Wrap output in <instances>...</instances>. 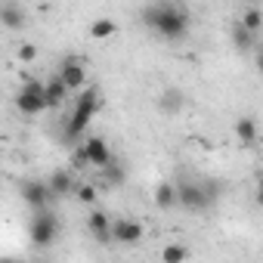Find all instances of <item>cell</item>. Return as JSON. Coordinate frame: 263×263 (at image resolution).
<instances>
[{
	"instance_id": "cell-1",
	"label": "cell",
	"mask_w": 263,
	"mask_h": 263,
	"mask_svg": "<svg viewBox=\"0 0 263 263\" xmlns=\"http://www.w3.org/2000/svg\"><path fill=\"white\" fill-rule=\"evenodd\" d=\"M143 22L149 25V31H155L158 37L164 41H183L189 34V25H192V16L183 4H152L143 10Z\"/></svg>"
},
{
	"instance_id": "cell-3",
	"label": "cell",
	"mask_w": 263,
	"mask_h": 263,
	"mask_svg": "<svg viewBox=\"0 0 263 263\" xmlns=\"http://www.w3.org/2000/svg\"><path fill=\"white\" fill-rule=\"evenodd\" d=\"M220 195V186L214 183H180L177 186V204L186 211H208Z\"/></svg>"
},
{
	"instance_id": "cell-6",
	"label": "cell",
	"mask_w": 263,
	"mask_h": 263,
	"mask_svg": "<svg viewBox=\"0 0 263 263\" xmlns=\"http://www.w3.org/2000/svg\"><path fill=\"white\" fill-rule=\"evenodd\" d=\"M81 161L84 164H90V167H108L111 164V149H108V143L102 140V137H87L84 143H81Z\"/></svg>"
},
{
	"instance_id": "cell-5",
	"label": "cell",
	"mask_w": 263,
	"mask_h": 263,
	"mask_svg": "<svg viewBox=\"0 0 263 263\" xmlns=\"http://www.w3.org/2000/svg\"><path fill=\"white\" fill-rule=\"evenodd\" d=\"M56 232H59V223H56V214L47 208V211H37L34 220H31V241L47 248L56 241Z\"/></svg>"
},
{
	"instance_id": "cell-21",
	"label": "cell",
	"mask_w": 263,
	"mask_h": 263,
	"mask_svg": "<svg viewBox=\"0 0 263 263\" xmlns=\"http://www.w3.org/2000/svg\"><path fill=\"white\" fill-rule=\"evenodd\" d=\"M105 183L108 186H121L124 183V167L121 164H108L105 167Z\"/></svg>"
},
{
	"instance_id": "cell-19",
	"label": "cell",
	"mask_w": 263,
	"mask_h": 263,
	"mask_svg": "<svg viewBox=\"0 0 263 263\" xmlns=\"http://www.w3.org/2000/svg\"><path fill=\"white\" fill-rule=\"evenodd\" d=\"M189 260V248L174 241V245H164L161 248V263H186Z\"/></svg>"
},
{
	"instance_id": "cell-2",
	"label": "cell",
	"mask_w": 263,
	"mask_h": 263,
	"mask_svg": "<svg viewBox=\"0 0 263 263\" xmlns=\"http://www.w3.org/2000/svg\"><path fill=\"white\" fill-rule=\"evenodd\" d=\"M99 90H81V96L74 99V111H71V118H68V127H65V140L68 143H74V140H81L84 137V130H87V124L93 121V115L99 111Z\"/></svg>"
},
{
	"instance_id": "cell-24",
	"label": "cell",
	"mask_w": 263,
	"mask_h": 263,
	"mask_svg": "<svg viewBox=\"0 0 263 263\" xmlns=\"http://www.w3.org/2000/svg\"><path fill=\"white\" fill-rule=\"evenodd\" d=\"M0 263H25V260H19V257H0Z\"/></svg>"
},
{
	"instance_id": "cell-18",
	"label": "cell",
	"mask_w": 263,
	"mask_h": 263,
	"mask_svg": "<svg viewBox=\"0 0 263 263\" xmlns=\"http://www.w3.org/2000/svg\"><path fill=\"white\" fill-rule=\"evenodd\" d=\"M155 204L158 208H177V186L174 183H158V189H155Z\"/></svg>"
},
{
	"instance_id": "cell-13",
	"label": "cell",
	"mask_w": 263,
	"mask_h": 263,
	"mask_svg": "<svg viewBox=\"0 0 263 263\" xmlns=\"http://www.w3.org/2000/svg\"><path fill=\"white\" fill-rule=\"evenodd\" d=\"M235 137H238L241 146H254L257 143V118H251V115L238 118L235 121Z\"/></svg>"
},
{
	"instance_id": "cell-14",
	"label": "cell",
	"mask_w": 263,
	"mask_h": 263,
	"mask_svg": "<svg viewBox=\"0 0 263 263\" xmlns=\"http://www.w3.org/2000/svg\"><path fill=\"white\" fill-rule=\"evenodd\" d=\"M229 37H232V47H235L238 53H251V50H257V34L245 31L238 22H232V31H229Z\"/></svg>"
},
{
	"instance_id": "cell-15",
	"label": "cell",
	"mask_w": 263,
	"mask_h": 263,
	"mask_svg": "<svg viewBox=\"0 0 263 263\" xmlns=\"http://www.w3.org/2000/svg\"><path fill=\"white\" fill-rule=\"evenodd\" d=\"M47 189H50L53 198H65L71 192V174L68 171H53L50 180H47Z\"/></svg>"
},
{
	"instance_id": "cell-16",
	"label": "cell",
	"mask_w": 263,
	"mask_h": 263,
	"mask_svg": "<svg viewBox=\"0 0 263 263\" xmlns=\"http://www.w3.org/2000/svg\"><path fill=\"white\" fill-rule=\"evenodd\" d=\"M65 96H68V90L62 87L59 78H53V81L44 84V102H47V108H59L65 102Z\"/></svg>"
},
{
	"instance_id": "cell-12",
	"label": "cell",
	"mask_w": 263,
	"mask_h": 263,
	"mask_svg": "<svg viewBox=\"0 0 263 263\" xmlns=\"http://www.w3.org/2000/svg\"><path fill=\"white\" fill-rule=\"evenodd\" d=\"M183 105H186V93L177 90V87H167L161 93V99H158V108L164 115H177V111H183Z\"/></svg>"
},
{
	"instance_id": "cell-9",
	"label": "cell",
	"mask_w": 263,
	"mask_h": 263,
	"mask_svg": "<svg viewBox=\"0 0 263 263\" xmlns=\"http://www.w3.org/2000/svg\"><path fill=\"white\" fill-rule=\"evenodd\" d=\"M108 238L115 245H137L143 238V223H137V220H111Z\"/></svg>"
},
{
	"instance_id": "cell-4",
	"label": "cell",
	"mask_w": 263,
	"mask_h": 263,
	"mask_svg": "<svg viewBox=\"0 0 263 263\" xmlns=\"http://www.w3.org/2000/svg\"><path fill=\"white\" fill-rule=\"evenodd\" d=\"M16 108L22 115H41L47 111V102H44V84L34 81V78H25L22 90L16 93Z\"/></svg>"
},
{
	"instance_id": "cell-22",
	"label": "cell",
	"mask_w": 263,
	"mask_h": 263,
	"mask_svg": "<svg viewBox=\"0 0 263 263\" xmlns=\"http://www.w3.org/2000/svg\"><path fill=\"white\" fill-rule=\"evenodd\" d=\"M78 201H81V204H93V201H96V186H90V183L78 186Z\"/></svg>"
},
{
	"instance_id": "cell-8",
	"label": "cell",
	"mask_w": 263,
	"mask_h": 263,
	"mask_svg": "<svg viewBox=\"0 0 263 263\" xmlns=\"http://www.w3.org/2000/svg\"><path fill=\"white\" fill-rule=\"evenodd\" d=\"M56 78L62 81V87H65L68 93H71V90H81V87L87 84V65H84L81 59H65Z\"/></svg>"
},
{
	"instance_id": "cell-11",
	"label": "cell",
	"mask_w": 263,
	"mask_h": 263,
	"mask_svg": "<svg viewBox=\"0 0 263 263\" xmlns=\"http://www.w3.org/2000/svg\"><path fill=\"white\" fill-rule=\"evenodd\" d=\"M87 229H90V235H93L96 241H111V238H108V232H111V220H108L105 211H90V217H87Z\"/></svg>"
},
{
	"instance_id": "cell-10",
	"label": "cell",
	"mask_w": 263,
	"mask_h": 263,
	"mask_svg": "<svg viewBox=\"0 0 263 263\" xmlns=\"http://www.w3.org/2000/svg\"><path fill=\"white\" fill-rule=\"evenodd\" d=\"M25 22H28V10L22 4H16V0L0 4V25H4V28L19 31V28H25Z\"/></svg>"
},
{
	"instance_id": "cell-20",
	"label": "cell",
	"mask_w": 263,
	"mask_h": 263,
	"mask_svg": "<svg viewBox=\"0 0 263 263\" xmlns=\"http://www.w3.org/2000/svg\"><path fill=\"white\" fill-rule=\"evenodd\" d=\"M118 31V25H115V19H96V22H90V37L93 41H105V37H111Z\"/></svg>"
},
{
	"instance_id": "cell-23",
	"label": "cell",
	"mask_w": 263,
	"mask_h": 263,
	"mask_svg": "<svg viewBox=\"0 0 263 263\" xmlns=\"http://www.w3.org/2000/svg\"><path fill=\"white\" fill-rule=\"evenodd\" d=\"M16 56H19L22 62H34V59H37V47H34V44H22V47L16 50Z\"/></svg>"
},
{
	"instance_id": "cell-7",
	"label": "cell",
	"mask_w": 263,
	"mask_h": 263,
	"mask_svg": "<svg viewBox=\"0 0 263 263\" xmlns=\"http://www.w3.org/2000/svg\"><path fill=\"white\" fill-rule=\"evenodd\" d=\"M19 195H22V201H25L34 214H37V211H47L50 201H53V195H50V189H47V180H22Z\"/></svg>"
},
{
	"instance_id": "cell-17",
	"label": "cell",
	"mask_w": 263,
	"mask_h": 263,
	"mask_svg": "<svg viewBox=\"0 0 263 263\" xmlns=\"http://www.w3.org/2000/svg\"><path fill=\"white\" fill-rule=\"evenodd\" d=\"M245 31H251V34H260V25H263V10L260 7H248L245 13H241V19H235Z\"/></svg>"
}]
</instances>
